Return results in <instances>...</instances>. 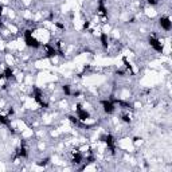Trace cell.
<instances>
[{"label":"cell","instance_id":"1","mask_svg":"<svg viewBox=\"0 0 172 172\" xmlns=\"http://www.w3.org/2000/svg\"><path fill=\"white\" fill-rule=\"evenodd\" d=\"M101 105H102L104 112H105L106 114H112V113H114L116 105L110 101V100H104V101H101Z\"/></svg>","mask_w":172,"mask_h":172},{"label":"cell","instance_id":"2","mask_svg":"<svg viewBox=\"0 0 172 172\" xmlns=\"http://www.w3.org/2000/svg\"><path fill=\"white\" fill-rule=\"evenodd\" d=\"M148 42H149L151 47H152L155 51H157V53H163V45L160 43V41L156 38V36H149Z\"/></svg>","mask_w":172,"mask_h":172},{"label":"cell","instance_id":"3","mask_svg":"<svg viewBox=\"0 0 172 172\" xmlns=\"http://www.w3.org/2000/svg\"><path fill=\"white\" fill-rule=\"evenodd\" d=\"M159 24L164 31H171L172 28V23H171V19H169L168 16H161L159 20Z\"/></svg>","mask_w":172,"mask_h":172},{"label":"cell","instance_id":"4","mask_svg":"<svg viewBox=\"0 0 172 172\" xmlns=\"http://www.w3.org/2000/svg\"><path fill=\"white\" fill-rule=\"evenodd\" d=\"M3 75H4V80H14V70L11 69V67H6L4 69V71H3Z\"/></svg>","mask_w":172,"mask_h":172},{"label":"cell","instance_id":"5","mask_svg":"<svg viewBox=\"0 0 172 172\" xmlns=\"http://www.w3.org/2000/svg\"><path fill=\"white\" fill-rule=\"evenodd\" d=\"M100 41H101V45L104 48H108L109 47V38H108V34L105 32H102L101 35H100Z\"/></svg>","mask_w":172,"mask_h":172},{"label":"cell","instance_id":"6","mask_svg":"<svg viewBox=\"0 0 172 172\" xmlns=\"http://www.w3.org/2000/svg\"><path fill=\"white\" fill-rule=\"evenodd\" d=\"M0 124L6 125V127H10L11 125V120L8 116H4V114H0Z\"/></svg>","mask_w":172,"mask_h":172},{"label":"cell","instance_id":"7","mask_svg":"<svg viewBox=\"0 0 172 172\" xmlns=\"http://www.w3.org/2000/svg\"><path fill=\"white\" fill-rule=\"evenodd\" d=\"M121 121H124L125 124H131L132 118H131V114H129V112H125L121 114Z\"/></svg>","mask_w":172,"mask_h":172},{"label":"cell","instance_id":"8","mask_svg":"<svg viewBox=\"0 0 172 172\" xmlns=\"http://www.w3.org/2000/svg\"><path fill=\"white\" fill-rule=\"evenodd\" d=\"M62 92H63L65 96H71V89H70V85H62Z\"/></svg>","mask_w":172,"mask_h":172},{"label":"cell","instance_id":"9","mask_svg":"<svg viewBox=\"0 0 172 172\" xmlns=\"http://www.w3.org/2000/svg\"><path fill=\"white\" fill-rule=\"evenodd\" d=\"M39 167H46L48 164V159H43V160H41V161H38L36 163Z\"/></svg>","mask_w":172,"mask_h":172},{"label":"cell","instance_id":"10","mask_svg":"<svg viewBox=\"0 0 172 172\" xmlns=\"http://www.w3.org/2000/svg\"><path fill=\"white\" fill-rule=\"evenodd\" d=\"M160 0H147V3L149 4V6H157L159 4Z\"/></svg>","mask_w":172,"mask_h":172}]
</instances>
